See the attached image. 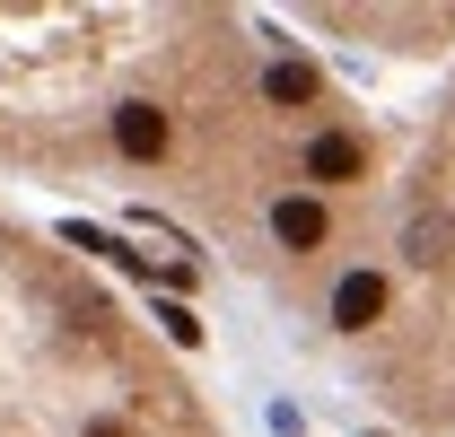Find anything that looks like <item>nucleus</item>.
<instances>
[{
    "label": "nucleus",
    "mask_w": 455,
    "mask_h": 437,
    "mask_svg": "<svg viewBox=\"0 0 455 437\" xmlns=\"http://www.w3.org/2000/svg\"><path fill=\"white\" fill-rule=\"evenodd\" d=\"M114 149H123V158H167V114L149 106V97H132V106H114Z\"/></svg>",
    "instance_id": "obj_1"
},
{
    "label": "nucleus",
    "mask_w": 455,
    "mask_h": 437,
    "mask_svg": "<svg viewBox=\"0 0 455 437\" xmlns=\"http://www.w3.org/2000/svg\"><path fill=\"white\" fill-rule=\"evenodd\" d=\"M377 315H386V280L350 272V280H341V289H333V324H341V332H368V324H377Z\"/></svg>",
    "instance_id": "obj_2"
},
{
    "label": "nucleus",
    "mask_w": 455,
    "mask_h": 437,
    "mask_svg": "<svg viewBox=\"0 0 455 437\" xmlns=\"http://www.w3.org/2000/svg\"><path fill=\"white\" fill-rule=\"evenodd\" d=\"M359 140H341V131H324V140H315V149H307V175H315V184H350V175H359Z\"/></svg>",
    "instance_id": "obj_3"
},
{
    "label": "nucleus",
    "mask_w": 455,
    "mask_h": 437,
    "mask_svg": "<svg viewBox=\"0 0 455 437\" xmlns=\"http://www.w3.org/2000/svg\"><path fill=\"white\" fill-rule=\"evenodd\" d=\"M272 236H281L289 254H307V245H324V211L315 202H281L272 211Z\"/></svg>",
    "instance_id": "obj_4"
},
{
    "label": "nucleus",
    "mask_w": 455,
    "mask_h": 437,
    "mask_svg": "<svg viewBox=\"0 0 455 437\" xmlns=\"http://www.w3.org/2000/svg\"><path fill=\"white\" fill-rule=\"evenodd\" d=\"M263 97H272V106H307V97H315V70H307V61H272V70H263Z\"/></svg>",
    "instance_id": "obj_5"
}]
</instances>
